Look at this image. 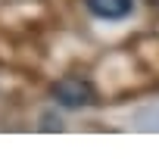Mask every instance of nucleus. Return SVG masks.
<instances>
[{"label": "nucleus", "mask_w": 159, "mask_h": 159, "mask_svg": "<svg viewBox=\"0 0 159 159\" xmlns=\"http://www.w3.org/2000/svg\"><path fill=\"white\" fill-rule=\"evenodd\" d=\"M53 97L59 106L66 109H81V106H91L97 103V91L91 81H84V78H78V75H66L59 78V81L53 84Z\"/></svg>", "instance_id": "f257e3e1"}, {"label": "nucleus", "mask_w": 159, "mask_h": 159, "mask_svg": "<svg viewBox=\"0 0 159 159\" xmlns=\"http://www.w3.org/2000/svg\"><path fill=\"white\" fill-rule=\"evenodd\" d=\"M84 7L97 16V19H106V22H119L125 16H131L134 10V0H84Z\"/></svg>", "instance_id": "f03ea898"}]
</instances>
